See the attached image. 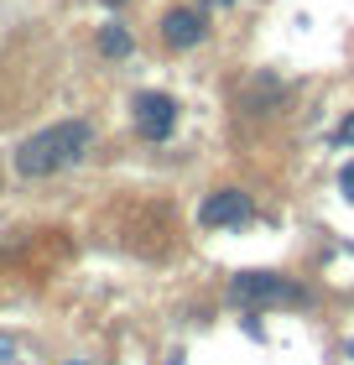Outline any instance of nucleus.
I'll list each match as a JSON object with an SVG mask.
<instances>
[{
  "label": "nucleus",
  "instance_id": "20e7f679",
  "mask_svg": "<svg viewBox=\"0 0 354 365\" xmlns=\"http://www.w3.org/2000/svg\"><path fill=\"white\" fill-rule=\"evenodd\" d=\"M245 220H250V198L240 188H214L198 204V225L204 230H224V225H245Z\"/></svg>",
  "mask_w": 354,
  "mask_h": 365
},
{
  "label": "nucleus",
  "instance_id": "7ed1b4c3",
  "mask_svg": "<svg viewBox=\"0 0 354 365\" xmlns=\"http://www.w3.org/2000/svg\"><path fill=\"white\" fill-rule=\"evenodd\" d=\"M136 130H141V141H167L172 136V125H177V99L172 94H157V89H146L136 94Z\"/></svg>",
  "mask_w": 354,
  "mask_h": 365
},
{
  "label": "nucleus",
  "instance_id": "f257e3e1",
  "mask_svg": "<svg viewBox=\"0 0 354 365\" xmlns=\"http://www.w3.org/2000/svg\"><path fill=\"white\" fill-rule=\"evenodd\" d=\"M89 146H94L89 120H58V125H47V130H37V136H26L16 146V173L21 178H53L63 168H73V162H83Z\"/></svg>",
  "mask_w": 354,
  "mask_h": 365
},
{
  "label": "nucleus",
  "instance_id": "9b49d317",
  "mask_svg": "<svg viewBox=\"0 0 354 365\" xmlns=\"http://www.w3.org/2000/svg\"><path fill=\"white\" fill-rule=\"evenodd\" d=\"M349 355H354V339H349Z\"/></svg>",
  "mask_w": 354,
  "mask_h": 365
},
{
  "label": "nucleus",
  "instance_id": "f03ea898",
  "mask_svg": "<svg viewBox=\"0 0 354 365\" xmlns=\"http://www.w3.org/2000/svg\"><path fill=\"white\" fill-rule=\"evenodd\" d=\"M229 297H234V308H245V313L281 308V303H308V292L281 272H240L229 282Z\"/></svg>",
  "mask_w": 354,
  "mask_h": 365
},
{
  "label": "nucleus",
  "instance_id": "423d86ee",
  "mask_svg": "<svg viewBox=\"0 0 354 365\" xmlns=\"http://www.w3.org/2000/svg\"><path fill=\"white\" fill-rule=\"evenodd\" d=\"M99 53H105V58H125L130 53V31L125 26H105V31H99Z\"/></svg>",
  "mask_w": 354,
  "mask_h": 365
},
{
  "label": "nucleus",
  "instance_id": "6e6552de",
  "mask_svg": "<svg viewBox=\"0 0 354 365\" xmlns=\"http://www.w3.org/2000/svg\"><path fill=\"white\" fill-rule=\"evenodd\" d=\"M339 136H344V141H349V146H354V115H349V120H344V125H339Z\"/></svg>",
  "mask_w": 354,
  "mask_h": 365
},
{
  "label": "nucleus",
  "instance_id": "39448f33",
  "mask_svg": "<svg viewBox=\"0 0 354 365\" xmlns=\"http://www.w3.org/2000/svg\"><path fill=\"white\" fill-rule=\"evenodd\" d=\"M204 37H209V21H204V11H193V6H177V11H167V16H162V42H167V47H177V53L198 47Z\"/></svg>",
  "mask_w": 354,
  "mask_h": 365
},
{
  "label": "nucleus",
  "instance_id": "9d476101",
  "mask_svg": "<svg viewBox=\"0 0 354 365\" xmlns=\"http://www.w3.org/2000/svg\"><path fill=\"white\" fill-rule=\"evenodd\" d=\"M105 6H120V0H105Z\"/></svg>",
  "mask_w": 354,
  "mask_h": 365
},
{
  "label": "nucleus",
  "instance_id": "1a4fd4ad",
  "mask_svg": "<svg viewBox=\"0 0 354 365\" xmlns=\"http://www.w3.org/2000/svg\"><path fill=\"white\" fill-rule=\"evenodd\" d=\"M0 355H11V339H6V334H0Z\"/></svg>",
  "mask_w": 354,
  "mask_h": 365
},
{
  "label": "nucleus",
  "instance_id": "f8f14e48",
  "mask_svg": "<svg viewBox=\"0 0 354 365\" xmlns=\"http://www.w3.org/2000/svg\"><path fill=\"white\" fill-rule=\"evenodd\" d=\"M219 6H229V0H219Z\"/></svg>",
  "mask_w": 354,
  "mask_h": 365
},
{
  "label": "nucleus",
  "instance_id": "0eeeda50",
  "mask_svg": "<svg viewBox=\"0 0 354 365\" xmlns=\"http://www.w3.org/2000/svg\"><path fill=\"white\" fill-rule=\"evenodd\" d=\"M339 188H344V198H354V162L344 168V178H339Z\"/></svg>",
  "mask_w": 354,
  "mask_h": 365
}]
</instances>
